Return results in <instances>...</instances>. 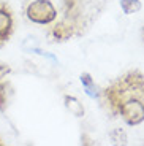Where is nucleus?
Returning <instances> with one entry per match:
<instances>
[{"label":"nucleus","mask_w":144,"mask_h":146,"mask_svg":"<svg viewBox=\"0 0 144 146\" xmlns=\"http://www.w3.org/2000/svg\"><path fill=\"white\" fill-rule=\"evenodd\" d=\"M25 15H27L29 21L35 22V24H49L55 19L57 11L49 0H35L27 7Z\"/></svg>","instance_id":"1"},{"label":"nucleus","mask_w":144,"mask_h":146,"mask_svg":"<svg viewBox=\"0 0 144 146\" xmlns=\"http://www.w3.org/2000/svg\"><path fill=\"white\" fill-rule=\"evenodd\" d=\"M120 114L130 125H138L144 121V105L139 100H128L120 106Z\"/></svg>","instance_id":"2"},{"label":"nucleus","mask_w":144,"mask_h":146,"mask_svg":"<svg viewBox=\"0 0 144 146\" xmlns=\"http://www.w3.org/2000/svg\"><path fill=\"white\" fill-rule=\"evenodd\" d=\"M11 30V16L8 15V11L0 10V40H7L8 33Z\"/></svg>","instance_id":"3"},{"label":"nucleus","mask_w":144,"mask_h":146,"mask_svg":"<svg viewBox=\"0 0 144 146\" xmlns=\"http://www.w3.org/2000/svg\"><path fill=\"white\" fill-rule=\"evenodd\" d=\"M65 106H67V110H68L71 114H75L76 117L84 116V108H83V105L79 103V100L76 99V97L67 95V97H65Z\"/></svg>","instance_id":"4"},{"label":"nucleus","mask_w":144,"mask_h":146,"mask_svg":"<svg viewBox=\"0 0 144 146\" xmlns=\"http://www.w3.org/2000/svg\"><path fill=\"white\" fill-rule=\"evenodd\" d=\"M52 35L55 36V40H67V38H70V35H71V27L70 26H65L63 22H60V24H57V26L52 29Z\"/></svg>","instance_id":"5"},{"label":"nucleus","mask_w":144,"mask_h":146,"mask_svg":"<svg viewBox=\"0 0 144 146\" xmlns=\"http://www.w3.org/2000/svg\"><path fill=\"white\" fill-rule=\"evenodd\" d=\"M81 83H83L84 89H86V94L89 97H97V88H95V83L90 78L89 73H83L81 75Z\"/></svg>","instance_id":"6"},{"label":"nucleus","mask_w":144,"mask_h":146,"mask_svg":"<svg viewBox=\"0 0 144 146\" xmlns=\"http://www.w3.org/2000/svg\"><path fill=\"white\" fill-rule=\"evenodd\" d=\"M120 8L125 15H133L141 10V2L139 0H120Z\"/></svg>","instance_id":"7"},{"label":"nucleus","mask_w":144,"mask_h":146,"mask_svg":"<svg viewBox=\"0 0 144 146\" xmlns=\"http://www.w3.org/2000/svg\"><path fill=\"white\" fill-rule=\"evenodd\" d=\"M111 138L114 143H122V145H125L127 143V135H125V132L120 130V129H116L114 132L111 133Z\"/></svg>","instance_id":"8"},{"label":"nucleus","mask_w":144,"mask_h":146,"mask_svg":"<svg viewBox=\"0 0 144 146\" xmlns=\"http://www.w3.org/2000/svg\"><path fill=\"white\" fill-rule=\"evenodd\" d=\"M7 106V86L0 84V111H3Z\"/></svg>","instance_id":"9"},{"label":"nucleus","mask_w":144,"mask_h":146,"mask_svg":"<svg viewBox=\"0 0 144 146\" xmlns=\"http://www.w3.org/2000/svg\"><path fill=\"white\" fill-rule=\"evenodd\" d=\"M10 72V67L5 65V64H0V81L3 80L5 76H7V73Z\"/></svg>","instance_id":"10"},{"label":"nucleus","mask_w":144,"mask_h":146,"mask_svg":"<svg viewBox=\"0 0 144 146\" xmlns=\"http://www.w3.org/2000/svg\"><path fill=\"white\" fill-rule=\"evenodd\" d=\"M143 38H144V27H143Z\"/></svg>","instance_id":"11"}]
</instances>
